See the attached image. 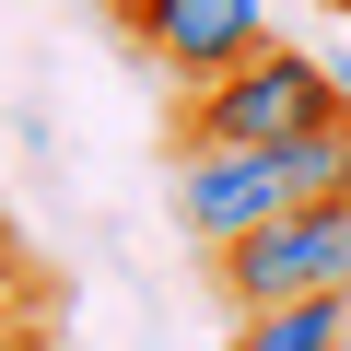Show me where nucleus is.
Masks as SVG:
<instances>
[{
  "label": "nucleus",
  "mask_w": 351,
  "mask_h": 351,
  "mask_svg": "<svg viewBox=\"0 0 351 351\" xmlns=\"http://www.w3.org/2000/svg\"><path fill=\"white\" fill-rule=\"evenodd\" d=\"M281 211H293L281 152H176V223L199 246H234V234H258Z\"/></svg>",
  "instance_id": "nucleus-4"
},
{
  "label": "nucleus",
  "mask_w": 351,
  "mask_h": 351,
  "mask_svg": "<svg viewBox=\"0 0 351 351\" xmlns=\"http://www.w3.org/2000/svg\"><path fill=\"white\" fill-rule=\"evenodd\" d=\"M281 188H293V211H304V199H339V211H351V117L281 141Z\"/></svg>",
  "instance_id": "nucleus-6"
},
{
  "label": "nucleus",
  "mask_w": 351,
  "mask_h": 351,
  "mask_svg": "<svg viewBox=\"0 0 351 351\" xmlns=\"http://www.w3.org/2000/svg\"><path fill=\"white\" fill-rule=\"evenodd\" d=\"M339 12H351V0H339Z\"/></svg>",
  "instance_id": "nucleus-9"
},
{
  "label": "nucleus",
  "mask_w": 351,
  "mask_h": 351,
  "mask_svg": "<svg viewBox=\"0 0 351 351\" xmlns=\"http://www.w3.org/2000/svg\"><path fill=\"white\" fill-rule=\"evenodd\" d=\"M94 12H106V24H141V12H152V0H94Z\"/></svg>",
  "instance_id": "nucleus-8"
},
{
  "label": "nucleus",
  "mask_w": 351,
  "mask_h": 351,
  "mask_svg": "<svg viewBox=\"0 0 351 351\" xmlns=\"http://www.w3.org/2000/svg\"><path fill=\"white\" fill-rule=\"evenodd\" d=\"M351 117V71H328L316 47H246L223 82H199L188 106H176V152H281L304 129Z\"/></svg>",
  "instance_id": "nucleus-1"
},
{
  "label": "nucleus",
  "mask_w": 351,
  "mask_h": 351,
  "mask_svg": "<svg viewBox=\"0 0 351 351\" xmlns=\"http://www.w3.org/2000/svg\"><path fill=\"white\" fill-rule=\"evenodd\" d=\"M0 351H47V328H36V293H12V304H0Z\"/></svg>",
  "instance_id": "nucleus-7"
},
{
  "label": "nucleus",
  "mask_w": 351,
  "mask_h": 351,
  "mask_svg": "<svg viewBox=\"0 0 351 351\" xmlns=\"http://www.w3.org/2000/svg\"><path fill=\"white\" fill-rule=\"evenodd\" d=\"M211 281L234 293V316L351 293V211H339V199H304V211H281V223H258V234L211 246Z\"/></svg>",
  "instance_id": "nucleus-2"
},
{
  "label": "nucleus",
  "mask_w": 351,
  "mask_h": 351,
  "mask_svg": "<svg viewBox=\"0 0 351 351\" xmlns=\"http://www.w3.org/2000/svg\"><path fill=\"white\" fill-rule=\"evenodd\" d=\"M234 351H351V293H316V304H258L234 328Z\"/></svg>",
  "instance_id": "nucleus-5"
},
{
  "label": "nucleus",
  "mask_w": 351,
  "mask_h": 351,
  "mask_svg": "<svg viewBox=\"0 0 351 351\" xmlns=\"http://www.w3.org/2000/svg\"><path fill=\"white\" fill-rule=\"evenodd\" d=\"M129 36H141V59H152L176 94H199V82H223L246 47H269V12H258V0H152Z\"/></svg>",
  "instance_id": "nucleus-3"
}]
</instances>
